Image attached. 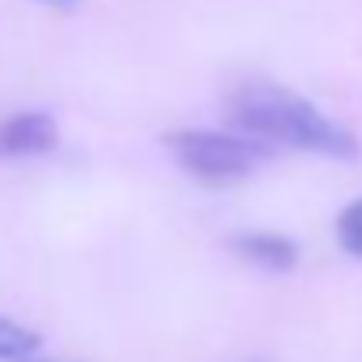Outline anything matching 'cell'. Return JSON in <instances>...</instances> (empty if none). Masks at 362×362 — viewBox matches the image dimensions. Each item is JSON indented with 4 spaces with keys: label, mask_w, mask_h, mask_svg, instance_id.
<instances>
[{
    "label": "cell",
    "mask_w": 362,
    "mask_h": 362,
    "mask_svg": "<svg viewBox=\"0 0 362 362\" xmlns=\"http://www.w3.org/2000/svg\"><path fill=\"white\" fill-rule=\"evenodd\" d=\"M228 121L256 139V142H281L305 153L323 156H355V139L337 121H330L320 107L305 96L277 86V82H245L228 100Z\"/></svg>",
    "instance_id": "1"
},
{
    "label": "cell",
    "mask_w": 362,
    "mask_h": 362,
    "mask_svg": "<svg viewBox=\"0 0 362 362\" xmlns=\"http://www.w3.org/2000/svg\"><path fill=\"white\" fill-rule=\"evenodd\" d=\"M40 4H50V8H68V4H75V0H40Z\"/></svg>",
    "instance_id": "7"
},
{
    "label": "cell",
    "mask_w": 362,
    "mask_h": 362,
    "mask_svg": "<svg viewBox=\"0 0 362 362\" xmlns=\"http://www.w3.org/2000/svg\"><path fill=\"white\" fill-rule=\"evenodd\" d=\"M337 242L348 252L362 256V199H355L351 206L341 210V217H337Z\"/></svg>",
    "instance_id": "6"
},
{
    "label": "cell",
    "mask_w": 362,
    "mask_h": 362,
    "mask_svg": "<svg viewBox=\"0 0 362 362\" xmlns=\"http://www.w3.org/2000/svg\"><path fill=\"white\" fill-rule=\"evenodd\" d=\"M235 252L245 256L249 263H259L267 270H291L298 259L295 242H288L284 235L274 231H242L235 235Z\"/></svg>",
    "instance_id": "4"
},
{
    "label": "cell",
    "mask_w": 362,
    "mask_h": 362,
    "mask_svg": "<svg viewBox=\"0 0 362 362\" xmlns=\"http://www.w3.org/2000/svg\"><path fill=\"white\" fill-rule=\"evenodd\" d=\"M43 337L15 320H4L0 316V358H8V362H25L40 351Z\"/></svg>",
    "instance_id": "5"
},
{
    "label": "cell",
    "mask_w": 362,
    "mask_h": 362,
    "mask_svg": "<svg viewBox=\"0 0 362 362\" xmlns=\"http://www.w3.org/2000/svg\"><path fill=\"white\" fill-rule=\"evenodd\" d=\"M25 362H43V358H36V355H33V358H25Z\"/></svg>",
    "instance_id": "8"
},
{
    "label": "cell",
    "mask_w": 362,
    "mask_h": 362,
    "mask_svg": "<svg viewBox=\"0 0 362 362\" xmlns=\"http://www.w3.org/2000/svg\"><path fill=\"white\" fill-rule=\"evenodd\" d=\"M57 146V124L43 110H22L0 124V160L40 156Z\"/></svg>",
    "instance_id": "3"
},
{
    "label": "cell",
    "mask_w": 362,
    "mask_h": 362,
    "mask_svg": "<svg viewBox=\"0 0 362 362\" xmlns=\"http://www.w3.org/2000/svg\"><path fill=\"white\" fill-rule=\"evenodd\" d=\"M163 142L181 170L214 189L249 177L270 156V146L231 132H170Z\"/></svg>",
    "instance_id": "2"
}]
</instances>
